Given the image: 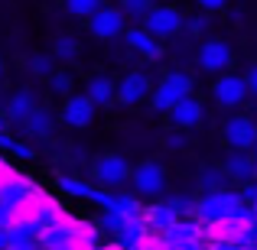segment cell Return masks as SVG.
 Returning a JSON list of instances; mask_svg holds the SVG:
<instances>
[{
  "label": "cell",
  "mask_w": 257,
  "mask_h": 250,
  "mask_svg": "<svg viewBox=\"0 0 257 250\" xmlns=\"http://www.w3.org/2000/svg\"><path fill=\"white\" fill-rule=\"evenodd\" d=\"M247 94H251V91H247L244 75H234V72L218 75V78H215V85H212V98L218 101L221 107H238Z\"/></svg>",
  "instance_id": "52a82bcc"
},
{
  "label": "cell",
  "mask_w": 257,
  "mask_h": 250,
  "mask_svg": "<svg viewBox=\"0 0 257 250\" xmlns=\"http://www.w3.org/2000/svg\"><path fill=\"white\" fill-rule=\"evenodd\" d=\"M0 150L13 153V156H17V159H33V156H36V150H33L30 143H23V140L10 137V133H0Z\"/></svg>",
  "instance_id": "44dd1931"
},
{
  "label": "cell",
  "mask_w": 257,
  "mask_h": 250,
  "mask_svg": "<svg viewBox=\"0 0 257 250\" xmlns=\"http://www.w3.org/2000/svg\"><path fill=\"white\" fill-rule=\"evenodd\" d=\"M30 72L39 78H52L56 75V56H30Z\"/></svg>",
  "instance_id": "603a6c76"
},
{
  "label": "cell",
  "mask_w": 257,
  "mask_h": 250,
  "mask_svg": "<svg viewBox=\"0 0 257 250\" xmlns=\"http://www.w3.org/2000/svg\"><path fill=\"white\" fill-rule=\"evenodd\" d=\"M124 10L120 7H101L91 20H88V30L94 33L98 39H114L124 33Z\"/></svg>",
  "instance_id": "30bf717a"
},
{
  "label": "cell",
  "mask_w": 257,
  "mask_h": 250,
  "mask_svg": "<svg viewBox=\"0 0 257 250\" xmlns=\"http://www.w3.org/2000/svg\"><path fill=\"white\" fill-rule=\"evenodd\" d=\"M131 182H134V192L140 198H160L166 188V169L157 163V159H147V163L134 166L131 172Z\"/></svg>",
  "instance_id": "277c9868"
},
{
  "label": "cell",
  "mask_w": 257,
  "mask_h": 250,
  "mask_svg": "<svg viewBox=\"0 0 257 250\" xmlns=\"http://www.w3.org/2000/svg\"><path fill=\"white\" fill-rule=\"evenodd\" d=\"M182 13L176 10V7H170V4H153V10L144 17V30L150 33L153 39H166V36H176V33L182 30Z\"/></svg>",
  "instance_id": "5b68a950"
},
{
  "label": "cell",
  "mask_w": 257,
  "mask_h": 250,
  "mask_svg": "<svg viewBox=\"0 0 257 250\" xmlns=\"http://www.w3.org/2000/svg\"><path fill=\"white\" fill-rule=\"evenodd\" d=\"M52 124H56V117H52L46 107H36V111H33L20 127H23L26 137H49V133H52Z\"/></svg>",
  "instance_id": "ac0fdd59"
},
{
  "label": "cell",
  "mask_w": 257,
  "mask_h": 250,
  "mask_svg": "<svg viewBox=\"0 0 257 250\" xmlns=\"http://www.w3.org/2000/svg\"><path fill=\"white\" fill-rule=\"evenodd\" d=\"M75 56H78L75 36H59L56 39V62H72Z\"/></svg>",
  "instance_id": "d4e9b609"
},
{
  "label": "cell",
  "mask_w": 257,
  "mask_h": 250,
  "mask_svg": "<svg viewBox=\"0 0 257 250\" xmlns=\"http://www.w3.org/2000/svg\"><path fill=\"white\" fill-rule=\"evenodd\" d=\"M101 7H104V0H65V10L78 20H91Z\"/></svg>",
  "instance_id": "7402d4cb"
},
{
  "label": "cell",
  "mask_w": 257,
  "mask_h": 250,
  "mask_svg": "<svg viewBox=\"0 0 257 250\" xmlns=\"http://www.w3.org/2000/svg\"><path fill=\"white\" fill-rule=\"evenodd\" d=\"M231 65V46L225 39H205L199 46V69L208 75H225Z\"/></svg>",
  "instance_id": "8992f818"
},
{
  "label": "cell",
  "mask_w": 257,
  "mask_h": 250,
  "mask_svg": "<svg viewBox=\"0 0 257 250\" xmlns=\"http://www.w3.org/2000/svg\"><path fill=\"white\" fill-rule=\"evenodd\" d=\"M176 221H182V218H176L173 208L166 205V201H157V205H147L144 208V224L150 227L153 234H166Z\"/></svg>",
  "instance_id": "5bb4252c"
},
{
  "label": "cell",
  "mask_w": 257,
  "mask_h": 250,
  "mask_svg": "<svg viewBox=\"0 0 257 250\" xmlns=\"http://www.w3.org/2000/svg\"><path fill=\"white\" fill-rule=\"evenodd\" d=\"M150 94H153V85H150V78H147L144 72H131V75H124L117 82V101H120V104H127V107L147 101Z\"/></svg>",
  "instance_id": "8fae6325"
},
{
  "label": "cell",
  "mask_w": 257,
  "mask_h": 250,
  "mask_svg": "<svg viewBox=\"0 0 257 250\" xmlns=\"http://www.w3.org/2000/svg\"><path fill=\"white\" fill-rule=\"evenodd\" d=\"M195 4H199L202 13H218V10H225L228 0H195Z\"/></svg>",
  "instance_id": "f1b7e54d"
},
{
  "label": "cell",
  "mask_w": 257,
  "mask_h": 250,
  "mask_svg": "<svg viewBox=\"0 0 257 250\" xmlns=\"http://www.w3.org/2000/svg\"><path fill=\"white\" fill-rule=\"evenodd\" d=\"M36 111V101H33V91L30 88H23V91H17L10 98V104H7V117L13 120V124H23L30 114Z\"/></svg>",
  "instance_id": "e0dca14e"
},
{
  "label": "cell",
  "mask_w": 257,
  "mask_h": 250,
  "mask_svg": "<svg viewBox=\"0 0 257 250\" xmlns=\"http://www.w3.org/2000/svg\"><path fill=\"white\" fill-rule=\"evenodd\" d=\"M225 182H228L225 169L205 166V169L199 172V188H202V195H208V192H225Z\"/></svg>",
  "instance_id": "ffe728a7"
},
{
  "label": "cell",
  "mask_w": 257,
  "mask_h": 250,
  "mask_svg": "<svg viewBox=\"0 0 257 250\" xmlns=\"http://www.w3.org/2000/svg\"><path fill=\"white\" fill-rule=\"evenodd\" d=\"M131 163H127L124 156H117V153H104V156H98L91 163V179H94V185L98 188H117V185H124L127 179H131Z\"/></svg>",
  "instance_id": "3957f363"
},
{
  "label": "cell",
  "mask_w": 257,
  "mask_h": 250,
  "mask_svg": "<svg viewBox=\"0 0 257 250\" xmlns=\"http://www.w3.org/2000/svg\"><path fill=\"white\" fill-rule=\"evenodd\" d=\"M85 94L91 98L94 107H107L117 101V82H111L107 75H94L91 82L85 85Z\"/></svg>",
  "instance_id": "2e32d148"
},
{
  "label": "cell",
  "mask_w": 257,
  "mask_h": 250,
  "mask_svg": "<svg viewBox=\"0 0 257 250\" xmlns=\"http://www.w3.org/2000/svg\"><path fill=\"white\" fill-rule=\"evenodd\" d=\"M192 98V78L186 75V72H166L163 78H160V85L153 88L150 101H153V111L160 114H170L179 101Z\"/></svg>",
  "instance_id": "7a4b0ae2"
},
{
  "label": "cell",
  "mask_w": 257,
  "mask_h": 250,
  "mask_svg": "<svg viewBox=\"0 0 257 250\" xmlns=\"http://www.w3.org/2000/svg\"><path fill=\"white\" fill-rule=\"evenodd\" d=\"M244 82H247V91H251V94H257V65H251V69H247Z\"/></svg>",
  "instance_id": "4dcf8cb0"
},
{
  "label": "cell",
  "mask_w": 257,
  "mask_h": 250,
  "mask_svg": "<svg viewBox=\"0 0 257 250\" xmlns=\"http://www.w3.org/2000/svg\"><path fill=\"white\" fill-rule=\"evenodd\" d=\"M120 10H124V17H137V20H144L147 13L153 10V0H120Z\"/></svg>",
  "instance_id": "484cf974"
},
{
  "label": "cell",
  "mask_w": 257,
  "mask_h": 250,
  "mask_svg": "<svg viewBox=\"0 0 257 250\" xmlns=\"http://www.w3.org/2000/svg\"><path fill=\"white\" fill-rule=\"evenodd\" d=\"M131 221H134V218H124V214H117V211H101V227H104L111 237H117V234L124 231Z\"/></svg>",
  "instance_id": "cb8c5ba5"
},
{
  "label": "cell",
  "mask_w": 257,
  "mask_h": 250,
  "mask_svg": "<svg viewBox=\"0 0 257 250\" xmlns=\"http://www.w3.org/2000/svg\"><path fill=\"white\" fill-rule=\"evenodd\" d=\"M225 143L234 153H247L257 146V124L251 117H228L225 124Z\"/></svg>",
  "instance_id": "9c48e42d"
},
{
  "label": "cell",
  "mask_w": 257,
  "mask_h": 250,
  "mask_svg": "<svg viewBox=\"0 0 257 250\" xmlns=\"http://www.w3.org/2000/svg\"><path fill=\"white\" fill-rule=\"evenodd\" d=\"M59 117H62L65 127H75V130H85V127H91V120H94V104H91V98H88L85 91H78V94H72V98H65V104H62V111H59Z\"/></svg>",
  "instance_id": "ba28073f"
},
{
  "label": "cell",
  "mask_w": 257,
  "mask_h": 250,
  "mask_svg": "<svg viewBox=\"0 0 257 250\" xmlns=\"http://www.w3.org/2000/svg\"><path fill=\"white\" fill-rule=\"evenodd\" d=\"M166 205L173 208V214H176V218H186V214H195V201H192V198H170Z\"/></svg>",
  "instance_id": "83f0119b"
},
{
  "label": "cell",
  "mask_w": 257,
  "mask_h": 250,
  "mask_svg": "<svg viewBox=\"0 0 257 250\" xmlns=\"http://www.w3.org/2000/svg\"><path fill=\"white\" fill-rule=\"evenodd\" d=\"M59 192H62V195H72V198L94 201V192H98V185H88V182L75 179V175H59Z\"/></svg>",
  "instance_id": "d6986e66"
},
{
  "label": "cell",
  "mask_w": 257,
  "mask_h": 250,
  "mask_svg": "<svg viewBox=\"0 0 257 250\" xmlns=\"http://www.w3.org/2000/svg\"><path fill=\"white\" fill-rule=\"evenodd\" d=\"M0 78H4V62H0Z\"/></svg>",
  "instance_id": "d6a6232c"
},
{
  "label": "cell",
  "mask_w": 257,
  "mask_h": 250,
  "mask_svg": "<svg viewBox=\"0 0 257 250\" xmlns=\"http://www.w3.org/2000/svg\"><path fill=\"white\" fill-rule=\"evenodd\" d=\"M49 88H52V94H59V98H72V75L69 72H56V75L49 78Z\"/></svg>",
  "instance_id": "4316f807"
},
{
  "label": "cell",
  "mask_w": 257,
  "mask_h": 250,
  "mask_svg": "<svg viewBox=\"0 0 257 250\" xmlns=\"http://www.w3.org/2000/svg\"><path fill=\"white\" fill-rule=\"evenodd\" d=\"M186 30H189V33H202V30H205V17L189 20V23H186Z\"/></svg>",
  "instance_id": "1f68e13d"
},
{
  "label": "cell",
  "mask_w": 257,
  "mask_h": 250,
  "mask_svg": "<svg viewBox=\"0 0 257 250\" xmlns=\"http://www.w3.org/2000/svg\"><path fill=\"white\" fill-rule=\"evenodd\" d=\"M166 146H170V150H182V146H186V130H173L170 137H166Z\"/></svg>",
  "instance_id": "f546056e"
},
{
  "label": "cell",
  "mask_w": 257,
  "mask_h": 250,
  "mask_svg": "<svg viewBox=\"0 0 257 250\" xmlns=\"http://www.w3.org/2000/svg\"><path fill=\"white\" fill-rule=\"evenodd\" d=\"M221 169H225L228 182H238V185H247V182L257 179V163L247 156V153H231Z\"/></svg>",
  "instance_id": "4fadbf2b"
},
{
  "label": "cell",
  "mask_w": 257,
  "mask_h": 250,
  "mask_svg": "<svg viewBox=\"0 0 257 250\" xmlns=\"http://www.w3.org/2000/svg\"><path fill=\"white\" fill-rule=\"evenodd\" d=\"M124 39H127V46H131L134 52H140L144 59H160V56H163L160 39H153L144 26H137V30H124Z\"/></svg>",
  "instance_id": "9a60e30c"
},
{
  "label": "cell",
  "mask_w": 257,
  "mask_h": 250,
  "mask_svg": "<svg viewBox=\"0 0 257 250\" xmlns=\"http://www.w3.org/2000/svg\"><path fill=\"white\" fill-rule=\"evenodd\" d=\"M202 117H205V111H202V104L195 98H186L179 101V104L170 111V124L173 130H195V127L202 124Z\"/></svg>",
  "instance_id": "7c38bea8"
},
{
  "label": "cell",
  "mask_w": 257,
  "mask_h": 250,
  "mask_svg": "<svg viewBox=\"0 0 257 250\" xmlns=\"http://www.w3.org/2000/svg\"><path fill=\"white\" fill-rule=\"evenodd\" d=\"M0 133H4V117H0Z\"/></svg>",
  "instance_id": "836d02e7"
},
{
  "label": "cell",
  "mask_w": 257,
  "mask_h": 250,
  "mask_svg": "<svg viewBox=\"0 0 257 250\" xmlns=\"http://www.w3.org/2000/svg\"><path fill=\"white\" fill-rule=\"evenodd\" d=\"M238 218H254L251 205L241 198L238 192H208L195 198V221L205 227L221 224V221H238Z\"/></svg>",
  "instance_id": "6da1fadb"
}]
</instances>
